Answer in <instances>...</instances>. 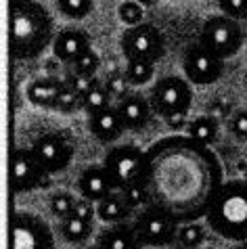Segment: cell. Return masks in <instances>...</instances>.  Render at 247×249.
I'll return each mask as SVG.
<instances>
[{"mask_svg":"<svg viewBox=\"0 0 247 249\" xmlns=\"http://www.w3.org/2000/svg\"><path fill=\"white\" fill-rule=\"evenodd\" d=\"M141 180L151 203L168 212L178 224H187L208 216L226 178L212 147L189 134H170L145 151Z\"/></svg>","mask_w":247,"mask_h":249,"instance_id":"1","label":"cell"},{"mask_svg":"<svg viewBox=\"0 0 247 249\" xmlns=\"http://www.w3.org/2000/svg\"><path fill=\"white\" fill-rule=\"evenodd\" d=\"M54 21L36 0H11V57L15 61L38 59L54 42Z\"/></svg>","mask_w":247,"mask_h":249,"instance_id":"2","label":"cell"},{"mask_svg":"<svg viewBox=\"0 0 247 249\" xmlns=\"http://www.w3.org/2000/svg\"><path fill=\"white\" fill-rule=\"evenodd\" d=\"M203 220L226 241H247V182L226 180Z\"/></svg>","mask_w":247,"mask_h":249,"instance_id":"3","label":"cell"},{"mask_svg":"<svg viewBox=\"0 0 247 249\" xmlns=\"http://www.w3.org/2000/svg\"><path fill=\"white\" fill-rule=\"evenodd\" d=\"M132 226L142 247H153V249L176 245L178 228H180V224L168 212H163L161 207H157L153 203H149L136 213V218L132 220Z\"/></svg>","mask_w":247,"mask_h":249,"instance_id":"4","label":"cell"},{"mask_svg":"<svg viewBox=\"0 0 247 249\" xmlns=\"http://www.w3.org/2000/svg\"><path fill=\"white\" fill-rule=\"evenodd\" d=\"M149 103L153 113L163 120L176 113H189L193 105V84L182 75H163L149 90Z\"/></svg>","mask_w":247,"mask_h":249,"instance_id":"5","label":"cell"},{"mask_svg":"<svg viewBox=\"0 0 247 249\" xmlns=\"http://www.w3.org/2000/svg\"><path fill=\"white\" fill-rule=\"evenodd\" d=\"M245 40L243 25L237 19L226 15H212L205 19V23L199 34V44H203L208 51L218 54L220 59H230L241 51Z\"/></svg>","mask_w":247,"mask_h":249,"instance_id":"6","label":"cell"},{"mask_svg":"<svg viewBox=\"0 0 247 249\" xmlns=\"http://www.w3.org/2000/svg\"><path fill=\"white\" fill-rule=\"evenodd\" d=\"M120 46L128 61H147L155 65L166 54V38L159 27L149 21L126 27L120 38Z\"/></svg>","mask_w":247,"mask_h":249,"instance_id":"7","label":"cell"},{"mask_svg":"<svg viewBox=\"0 0 247 249\" xmlns=\"http://www.w3.org/2000/svg\"><path fill=\"white\" fill-rule=\"evenodd\" d=\"M142 165H145V151L136 144H113L103 159V168L111 178L115 191L139 182L142 176Z\"/></svg>","mask_w":247,"mask_h":249,"instance_id":"8","label":"cell"},{"mask_svg":"<svg viewBox=\"0 0 247 249\" xmlns=\"http://www.w3.org/2000/svg\"><path fill=\"white\" fill-rule=\"evenodd\" d=\"M182 71L191 84L210 86L224 75V59L208 51L203 44H191L182 57Z\"/></svg>","mask_w":247,"mask_h":249,"instance_id":"9","label":"cell"},{"mask_svg":"<svg viewBox=\"0 0 247 249\" xmlns=\"http://www.w3.org/2000/svg\"><path fill=\"white\" fill-rule=\"evenodd\" d=\"M46 172L34 155L32 147H15L11 153V189L15 195L32 193L44 186Z\"/></svg>","mask_w":247,"mask_h":249,"instance_id":"10","label":"cell"},{"mask_svg":"<svg viewBox=\"0 0 247 249\" xmlns=\"http://www.w3.org/2000/svg\"><path fill=\"white\" fill-rule=\"evenodd\" d=\"M13 249H54L51 226L27 212L13 213Z\"/></svg>","mask_w":247,"mask_h":249,"instance_id":"11","label":"cell"},{"mask_svg":"<svg viewBox=\"0 0 247 249\" xmlns=\"http://www.w3.org/2000/svg\"><path fill=\"white\" fill-rule=\"evenodd\" d=\"M32 151L49 176L63 172L73 159V144L70 138L57 132L38 136L32 144Z\"/></svg>","mask_w":247,"mask_h":249,"instance_id":"12","label":"cell"},{"mask_svg":"<svg viewBox=\"0 0 247 249\" xmlns=\"http://www.w3.org/2000/svg\"><path fill=\"white\" fill-rule=\"evenodd\" d=\"M92 48V40L84 30H78V27H70V30H63L54 36L53 42V54L54 59L61 61L65 65H73L82 54H86Z\"/></svg>","mask_w":247,"mask_h":249,"instance_id":"13","label":"cell"},{"mask_svg":"<svg viewBox=\"0 0 247 249\" xmlns=\"http://www.w3.org/2000/svg\"><path fill=\"white\" fill-rule=\"evenodd\" d=\"M120 111V117L124 122V128L128 132H139L151 122V115H153V107L149 103V96L141 94V92H130L126 99H122L115 103Z\"/></svg>","mask_w":247,"mask_h":249,"instance_id":"14","label":"cell"},{"mask_svg":"<svg viewBox=\"0 0 247 249\" xmlns=\"http://www.w3.org/2000/svg\"><path fill=\"white\" fill-rule=\"evenodd\" d=\"M75 186H78V195L92 203L103 201V199L109 197L115 191L111 178H109L103 165H88L86 170H82Z\"/></svg>","mask_w":247,"mask_h":249,"instance_id":"15","label":"cell"},{"mask_svg":"<svg viewBox=\"0 0 247 249\" xmlns=\"http://www.w3.org/2000/svg\"><path fill=\"white\" fill-rule=\"evenodd\" d=\"M88 132L97 138L101 144H113L115 141H120L122 134L126 132V128H124L118 107L111 105L103 109V111L88 115Z\"/></svg>","mask_w":247,"mask_h":249,"instance_id":"16","label":"cell"},{"mask_svg":"<svg viewBox=\"0 0 247 249\" xmlns=\"http://www.w3.org/2000/svg\"><path fill=\"white\" fill-rule=\"evenodd\" d=\"M97 249H142V243L136 237L132 222H118L109 224L99 232Z\"/></svg>","mask_w":247,"mask_h":249,"instance_id":"17","label":"cell"},{"mask_svg":"<svg viewBox=\"0 0 247 249\" xmlns=\"http://www.w3.org/2000/svg\"><path fill=\"white\" fill-rule=\"evenodd\" d=\"M65 84L61 82V78H53V75H44V78H38L34 80L32 84H27V90L25 96L32 105H36L40 109H51L53 111V105H54V99H57L59 90L63 88Z\"/></svg>","mask_w":247,"mask_h":249,"instance_id":"18","label":"cell"},{"mask_svg":"<svg viewBox=\"0 0 247 249\" xmlns=\"http://www.w3.org/2000/svg\"><path fill=\"white\" fill-rule=\"evenodd\" d=\"M132 213H134V210L124 201L120 191H113L109 197H105L103 201L97 203V218L103 220L105 224L126 222V220H130Z\"/></svg>","mask_w":247,"mask_h":249,"instance_id":"19","label":"cell"},{"mask_svg":"<svg viewBox=\"0 0 247 249\" xmlns=\"http://www.w3.org/2000/svg\"><path fill=\"white\" fill-rule=\"evenodd\" d=\"M59 232H61V239L67 241V243L86 245L94 232V226H92V222H88V220H82L78 216H70L65 220H59Z\"/></svg>","mask_w":247,"mask_h":249,"instance_id":"20","label":"cell"},{"mask_svg":"<svg viewBox=\"0 0 247 249\" xmlns=\"http://www.w3.org/2000/svg\"><path fill=\"white\" fill-rule=\"evenodd\" d=\"M218 128H220V126H218V117H214V115H201V117H195L193 122H189L187 134L191 138H195L197 142L212 147V142H214L216 136H218Z\"/></svg>","mask_w":247,"mask_h":249,"instance_id":"21","label":"cell"},{"mask_svg":"<svg viewBox=\"0 0 247 249\" xmlns=\"http://www.w3.org/2000/svg\"><path fill=\"white\" fill-rule=\"evenodd\" d=\"M205 241V226L199 222H187V224H180L178 228V239H176V245L180 247H187V249H199Z\"/></svg>","mask_w":247,"mask_h":249,"instance_id":"22","label":"cell"},{"mask_svg":"<svg viewBox=\"0 0 247 249\" xmlns=\"http://www.w3.org/2000/svg\"><path fill=\"white\" fill-rule=\"evenodd\" d=\"M124 75H126L130 86H145V84H149V82L153 80L155 65L147 63V61H128Z\"/></svg>","mask_w":247,"mask_h":249,"instance_id":"23","label":"cell"},{"mask_svg":"<svg viewBox=\"0 0 247 249\" xmlns=\"http://www.w3.org/2000/svg\"><path fill=\"white\" fill-rule=\"evenodd\" d=\"M111 105H113V99H111V94L107 92V88L103 84H99L97 88H92L88 94L82 96V111H86L88 115L103 111V109H107Z\"/></svg>","mask_w":247,"mask_h":249,"instance_id":"24","label":"cell"},{"mask_svg":"<svg viewBox=\"0 0 247 249\" xmlns=\"http://www.w3.org/2000/svg\"><path fill=\"white\" fill-rule=\"evenodd\" d=\"M61 82H63L65 86H70L73 92H78L80 96H84L92 90V88H97L99 84H103V82H99L97 75H88V73H75L73 69L71 71H65L63 78H61Z\"/></svg>","mask_w":247,"mask_h":249,"instance_id":"25","label":"cell"},{"mask_svg":"<svg viewBox=\"0 0 247 249\" xmlns=\"http://www.w3.org/2000/svg\"><path fill=\"white\" fill-rule=\"evenodd\" d=\"M75 201H78V199H75L70 191H54L51 195L49 207H51L53 216L57 220H65V218H70L73 213Z\"/></svg>","mask_w":247,"mask_h":249,"instance_id":"26","label":"cell"},{"mask_svg":"<svg viewBox=\"0 0 247 249\" xmlns=\"http://www.w3.org/2000/svg\"><path fill=\"white\" fill-rule=\"evenodd\" d=\"M94 0H57V9L63 17L71 21H80L86 15H90Z\"/></svg>","mask_w":247,"mask_h":249,"instance_id":"27","label":"cell"},{"mask_svg":"<svg viewBox=\"0 0 247 249\" xmlns=\"http://www.w3.org/2000/svg\"><path fill=\"white\" fill-rule=\"evenodd\" d=\"M122 197H124V201H126L132 210H142V207H147L151 203V197H149V193H147V186L142 184V180L139 182H132V184H128L126 189H122Z\"/></svg>","mask_w":247,"mask_h":249,"instance_id":"28","label":"cell"},{"mask_svg":"<svg viewBox=\"0 0 247 249\" xmlns=\"http://www.w3.org/2000/svg\"><path fill=\"white\" fill-rule=\"evenodd\" d=\"M53 111L59 113H73V111H82V96L78 92H73L70 86H63L54 99Z\"/></svg>","mask_w":247,"mask_h":249,"instance_id":"29","label":"cell"},{"mask_svg":"<svg viewBox=\"0 0 247 249\" xmlns=\"http://www.w3.org/2000/svg\"><path fill=\"white\" fill-rule=\"evenodd\" d=\"M118 17L124 25L132 27L145 21V6L136 0H124V2L118 6Z\"/></svg>","mask_w":247,"mask_h":249,"instance_id":"30","label":"cell"},{"mask_svg":"<svg viewBox=\"0 0 247 249\" xmlns=\"http://www.w3.org/2000/svg\"><path fill=\"white\" fill-rule=\"evenodd\" d=\"M103 86L107 88V92L111 94L113 101H122V99H126V96L132 92V90H130V84H128V80H126V75H124V73H109L107 80L103 82Z\"/></svg>","mask_w":247,"mask_h":249,"instance_id":"31","label":"cell"},{"mask_svg":"<svg viewBox=\"0 0 247 249\" xmlns=\"http://www.w3.org/2000/svg\"><path fill=\"white\" fill-rule=\"evenodd\" d=\"M99 67H101V59H99V53L94 51V48H90L86 54H82V57L71 65V69L75 73H88V75H97Z\"/></svg>","mask_w":247,"mask_h":249,"instance_id":"32","label":"cell"},{"mask_svg":"<svg viewBox=\"0 0 247 249\" xmlns=\"http://www.w3.org/2000/svg\"><path fill=\"white\" fill-rule=\"evenodd\" d=\"M218 6L222 15L230 19H237V21L247 19V0H218Z\"/></svg>","mask_w":247,"mask_h":249,"instance_id":"33","label":"cell"},{"mask_svg":"<svg viewBox=\"0 0 247 249\" xmlns=\"http://www.w3.org/2000/svg\"><path fill=\"white\" fill-rule=\"evenodd\" d=\"M229 128L237 138L247 141V109H239V111H235L230 115Z\"/></svg>","mask_w":247,"mask_h":249,"instance_id":"34","label":"cell"},{"mask_svg":"<svg viewBox=\"0 0 247 249\" xmlns=\"http://www.w3.org/2000/svg\"><path fill=\"white\" fill-rule=\"evenodd\" d=\"M71 216H78L82 220H88V222H94V216H97V203L88 201V199H78L73 207V213Z\"/></svg>","mask_w":247,"mask_h":249,"instance_id":"35","label":"cell"},{"mask_svg":"<svg viewBox=\"0 0 247 249\" xmlns=\"http://www.w3.org/2000/svg\"><path fill=\"white\" fill-rule=\"evenodd\" d=\"M230 111H232V105H230L229 99H224V96H218V99H214V101L210 103V113H214V117L216 115L229 117Z\"/></svg>","mask_w":247,"mask_h":249,"instance_id":"36","label":"cell"},{"mask_svg":"<svg viewBox=\"0 0 247 249\" xmlns=\"http://www.w3.org/2000/svg\"><path fill=\"white\" fill-rule=\"evenodd\" d=\"M166 124L172 130H180L184 126H189V122H187V113H176V115H170L166 117Z\"/></svg>","mask_w":247,"mask_h":249,"instance_id":"37","label":"cell"},{"mask_svg":"<svg viewBox=\"0 0 247 249\" xmlns=\"http://www.w3.org/2000/svg\"><path fill=\"white\" fill-rule=\"evenodd\" d=\"M136 2H141L142 6H151V4H155L157 0H136Z\"/></svg>","mask_w":247,"mask_h":249,"instance_id":"38","label":"cell"},{"mask_svg":"<svg viewBox=\"0 0 247 249\" xmlns=\"http://www.w3.org/2000/svg\"><path fill=\"white\" fill-rule=\"evenodd\" d=\"M75 249H97V245H78Z\"/></svg>","mask_w":247,"mask_h":249,"instance_id":"39","label":"cell"},{"mask_svg":"<svg viewBox=\"0 0 247 249\" xmlns=\"http://www.w3.org/2000/svg\"><path fill=\"white\" fill-rule=\"evenodd\" d=\"M235 249H247V241H243V243H239Z\"/></svg>","mask_w":247,"mask_h":249,"instance_id":"40","label":"cell"},{"mask_svg":"<svg viewBox=\"0 0 247 249\" xmlns=\"http://www.w3.org/2000/svg\"><path fill=\"white\" fill-rule=\"evenodd\" d=\"M157 249H176V245H168V247H157Z\"/></svg>","mask_w":247,"mask_h":249,"instance_id":"41","label":"cell"},{"mask_svg":"<svg viewBox=\"0 0 247 249\" xmlns=\"http://www.w3.org/2000/svg\"><path fill=\"white\" fill-rule=\"evenodd\" d=\"M245 182H247V178H245Z\"/></svg>","mask_w":247,"mask_h":249,"instance_id":"42","label":"cell"},{"mask_svg":"<svg viewBox=\"0 0 247 249\" xmlns=\"http://www.w3.org/2000/svg\"><path fill=\"white\" fill-rule=\"evenodd\" d=\"M245 84H247V80H245Z\"/></svg>","mask_w":247,"mask_h":249,"instance_id":"43","label":"cell"}]
</instances>
